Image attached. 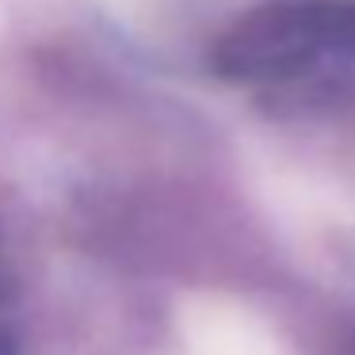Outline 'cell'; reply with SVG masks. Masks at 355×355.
Masks as SVG:
<instances>
[{"mask_svg":"<svg viewBox=\"0 0 355 355\" xmlns=\"http://www.w3.org/2000/svg\"><path fill=\"white\" fill-rule=\"evenodd\" d=\"M0 355H19V347H16V332L8 329V321L0 317Z\"/></svg>","mask_w":355,"mask_h":355,"instance_id":"cell-1","label":"cell"}]
</instances>
